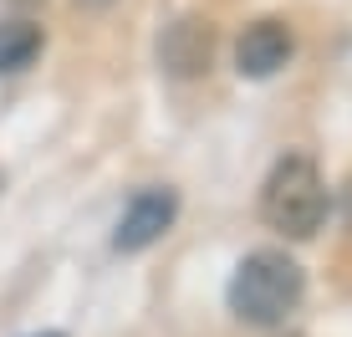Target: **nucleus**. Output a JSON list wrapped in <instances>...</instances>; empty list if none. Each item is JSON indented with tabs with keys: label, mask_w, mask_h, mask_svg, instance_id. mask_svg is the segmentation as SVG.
<instances>
[{
	"label": "nucleus",
	"mask_w": 352,
	"mask_h": 337,
	"mask_svg": "<svg viewBox=\"0 0 352 337\" xmlns=\"http://www.w3.org/2000/svg\"><path fill=\"white\" fill-rule=\"evenodd\" d=\"M307 296V271L286 250H250L230 276V312L250 327H281Z\"/></svg>",
	"instance_id": "nucleus-1"
},
{
	"label": "nucleus",
	"mask_w": 352,
	"mask_h": 337,
	"mask_svg": "<svg viewBox=\"0 0 352 337\" xmlns=\"http://www.w3.org/2000/svg\"><path fill=\"white\" fill-rule=\"evenodd\" d=\"M327 179L307 153H286L276 159V168L265 174L261 189V220L271 230H281L286 240H311L327 225Z\"/></svg>",
	"instance_id": "nucleus-2"
},
{
	"label": "nucleus",
	"mask_w": 352,
	"mask_h": 337,
	"mask_svg": "<svg viewBox=\"0 0 352 337\" xmlns=\"http://www.w3.org/2000/svg\"><path fill=\"white\" fill-rule=\"evenodd\" d=\"M291 52H296L291 26H286L281 16H261V21H250V26L240 31V41H235V67H240V77L265 82V77H276V72L291 62Z\"/></svg>",
	"instance_id": "nucleus-3"
},
{
	"label": "nucleus",
	"mask_w": 352,
	"mask_h": 337,
	"mask_svg": "<svg viewBox=\"0 0 352 337\" xmlns=\"http://www.w3.org/2000/svg\"><path fill=\"white\" fill-rule=\"evenodd\" d=\"M174 215H179V195H174V189H138V195L128 199L118 230H113V246L128 250V256H133V250H148L153 240L168 235Z\"/></svg>",
	"instance_id": "nucleus-4"
},
{
	"label": "nucleus",
	"mask_w": 352,
	"mask_h": 337,
	"mask_svg": "<svg viewBox=\"0 0 352 337\" xmlns=\"http://www.w3.org/2000/svg\"><path fill=\"white\" fill-rule=\"evenodd\" d=\"M214 56V26L204 16H179L159 36V62L168 77H199Z\"/></svg>",
	"instance_id": "nucleus-5"
},
{
	"label": "nucleus",
	"mask_w": 352,
	"mask_h": 337,
	"mask_svg": "<svg viewBox=\"0 0 352 337\" xmlns=\"http://www.w3.org/2000/svg\"><path fill=\"white\" fill-rule=\"evenodd\" d=\"M36 52H41V26H31V21H0V72L31 67Z\"/></svg>",
	"instance_id": "nucleus-6"
},
{
	"label": "nucleus",
	"mask_w": 352,
	"mask_h": 337,
	"mask_svg": "<svg viewBox=\"0 0 352 337\" xmlns=\"http://www.w3.org/2000/svg\"><path fill=\"white\" fill-rule=\"evenodd\" d=\"M36 337H67V332H36Z\"/></svg>",
	"instance_id": "nucleus-7"
}]
</instances>
